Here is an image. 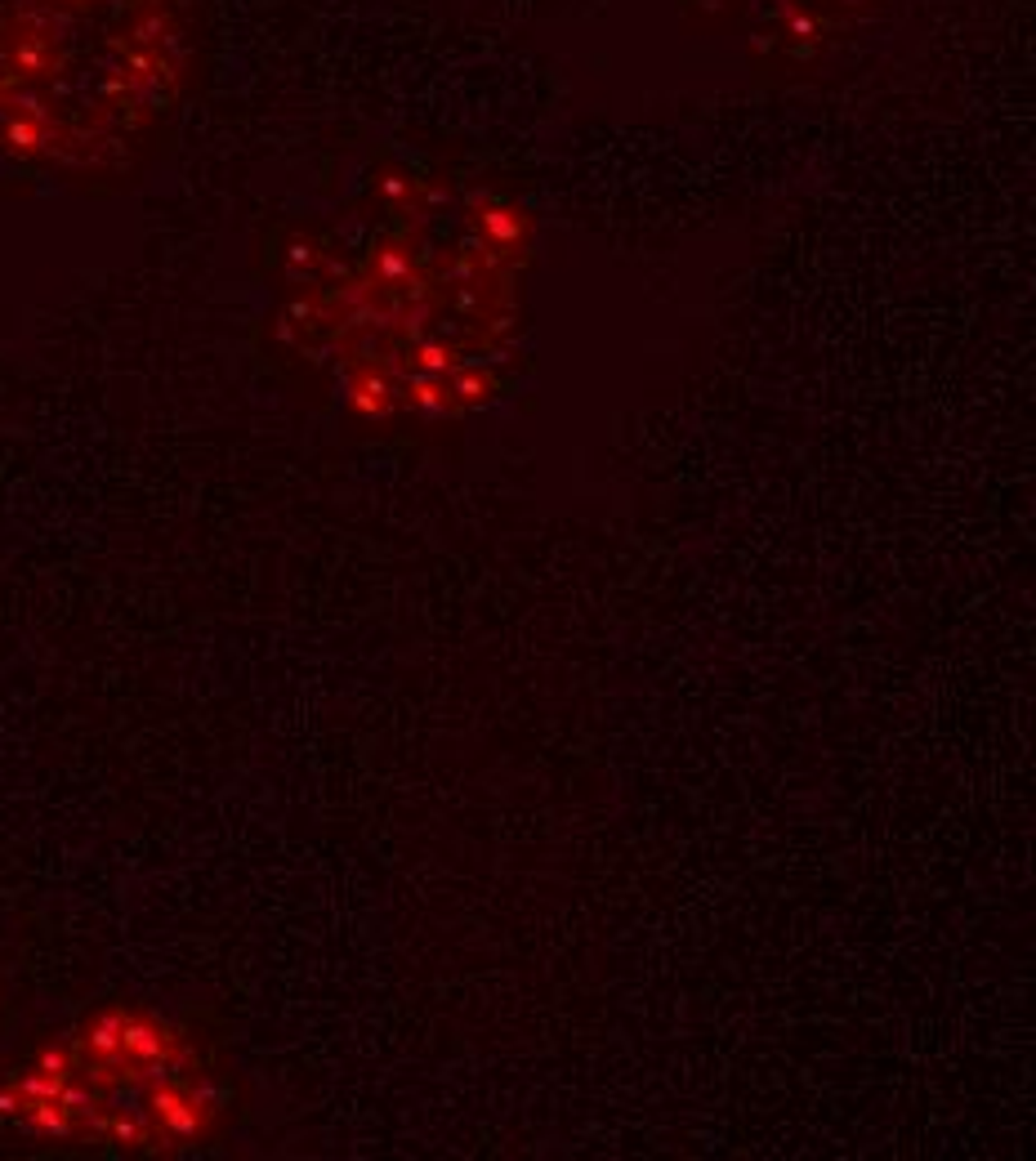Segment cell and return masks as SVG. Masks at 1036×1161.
<instances>
[{"mask_svg":"<svg viewBox=\"0 0 1036 1161\" xmlns=\"http://www.w3.org/2000/svg\"><path fill=\"white\" fill-rule=\"evenodd\" d=\"M192 45V0H0V157L130 162L179 107Z\"/></svg>","mask_w":1036,"mask_h":1161,"instance_id":"6da1fadb","label":"cell"}]
</instances>
